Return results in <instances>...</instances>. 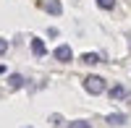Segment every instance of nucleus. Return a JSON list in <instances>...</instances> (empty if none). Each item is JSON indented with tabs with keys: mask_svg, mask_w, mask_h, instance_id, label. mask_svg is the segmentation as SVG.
<instances>
[{
	"mask_svg": "<svg viewBox=\"0 0 131 128\" xmlns=\"http://www.w3.org/2000/svg\"><path fill=\"white\" fill-rule=\"evenodd\" d=\"M84 89L89 92V94H102L105 92V79H100V76H86L84 79Z\"/></svg>",
	"mask_w": 131,
	"mask_h": 128,
	"instance_id": "1",
	"label": "nucleus"
},
{
	"mask_svg": "<svg viewBox=\"0 0 131 128\" xmlns=\"http://www.w3.org/2000/svg\"><path fill=\"white\" fill-rule=\"evenodd\" d=\"M52 55H55V60H60V63H68V60L73 58V52H71L68 45H60V47H55V52H52Z\"/></svg>",
	"mask_w": 131,
	"mask_h": 128,
	"instance_id": "2",
	"label": "nucleus"
},
{
	"mask_svg": "<svg viewBox=\"0 0 131 128\" xmlns=\"http://www.w3.org/2000/svg\"><path fill=\"white\" fill-rule=\"evenodd\" d=\"M42 8H45L47 13H52V16H60V10H63L60 0H45V3H42Z\"/></svg>",
	"mask_w": 131,
	"mask_h": 128,
	"instance_id": "3",
	"label": "nucleus"
},
{
	"mask_svg": "<svg viewBox=\"0 0 131 128\" xmlns=\"http://www.w3.org/2000/svg\"><path fill=\"white\" fill-rule=\"evenodd\" d=\"M31 52H34L37 58H42V55H45V52H47L45 42H42V39H31Z\"/></svg>",
	"mask_w": 131,
	"mask_h": 128,
	"instance_id": "4",
	"label": "nucleus"
},
{
	"mask_svg": "<svg viewBox=\"0 0 131 128\" xmlns=\"http://www.w3.org/2000/svg\"><path fill=\"white\" fill-rule=\"evenodd\" d=\"M107 123H110V125H123L126 123V115L123 112H113V115H107Z\"/></svg>",
	"mask_w": 131,
	"mask_h": 128,
	"instance_id": "5",
	"label": "nucleus"
},
{
	"mask_svg": "<svg viewBox=\"0 0 131 128\" xmlns=\"http://www.w3.org/2000/svg\"><path fill=\"white\" fill-rule=\"evenodd\" d=\"M123 97H128V92L123 86H113L110 89V99H123Z\"/></svg>",
	"mask_w": 131,
	"mask_h": 128,
	"instance_id": "6",
	"label": "nucleus"
},
{
	"mask_svg": "<svg viewBox=\"0 0 131 128\" xmlns=\"http://www.w3.org/2000/svg\"><path fill=\"white\" fill-rule=\"evenodd\" d=\"M8 86H10V89H21V86H24V79H21L18 73H13V76L8 79Z\"/></svg>",
	"mask_w": 131,
	"mask_h": 128,
	"instance_id": "7",
	"label": "nucleus"
},
{
	"mask_svg": "<svg viewBox=\"0 0 131 128\" xmlns=\"http://www.w3.org/2000/svg\"><path fill=\"white\" fill-rule=\"evenodd\" d=\"M81 63L94 66V63H100V55H97V52H86V55H81Z\"/></svg>",
	"mask_w": 131,
	"mask_h": 128,
	"instance_id": "8",
	"label": "nucleus"
},
{
	"mask_svg": "<svg viewBox=\"0 0 131 128\" xmlns=\"http://www.w3.org/2000/svg\"><path fill=\"white\" fill-rule=\"evenodd\" d=\"M97 5H100L102 10H113L115 8V0H97Z\"/></svg>",
	"mask_w": 131,
	"mask_h": 128,
	"instance_id": "9",
	"label": "nucleus"
},
{
	"mask_svg": "<svg viewBox=\"0 0 131 128\" xmlns=\"http://www.w3.org/2000/svg\"><path fill=\"white\" fill-rule=\"evenodd\" d=\"M66 128H92V125L86 123V120H73V123H68Z\"/></svg>",
	"mask_w": 131,
	"mask_h": 128,
	"instance_id": "10",
	"label": "nucleus"
},
{
	"mask_svg": "<svg viewBox=\"0 0 131 128\" xmlns=\"http://www.w3.org/2000/svg\"><path fill=\"white\" fill-rule=\"evenodd\" d=\"M8 52V39H0V55H5Z\"/></svg>",
	"mask_w": 131,
	"mask_h": 128,
	"instance_id": "11",
	"label": "nucleus"
},
{
	"mask_svg": "<svg viewBox=\"0 0 131 128\" xmlns=\"http://www.w3.org/2000/svg\"><path fill=\"white\" fill-rule=\"evenodd\" d=\"M0 73H5V68H3V66H0Z\"/></svg>",
	"mask_w": 131,
	"mask_h": 128,
	"instance_id": "12",
	"label": "nucleus"
}]
</instances>
